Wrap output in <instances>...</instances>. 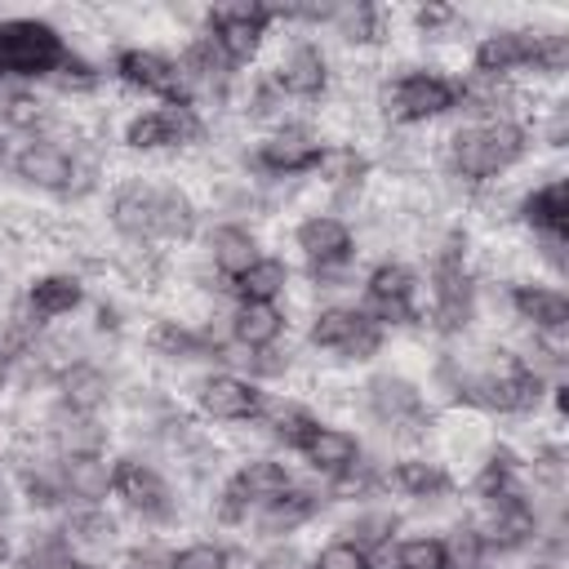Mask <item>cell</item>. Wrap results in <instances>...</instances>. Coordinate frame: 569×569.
Segmentation results:
<instances>
[{"instance_id": "cell-37", "label": "cell", "mask_w": 569, "mask_h": 569, "mask_svg": "<svg viewBox=\"0 0 569 569\" xmlns=\"http://www.w3.org/2000/svg\"><path fill=\"white\" fill-rule=\"evenodd\" d=\"M18 565H22V569H98L89 556L71 551L58 533L44 538V542H36V547H27V551L18 556Z\"/></svg>"}, {"instance_id": "cell-4", "label": "cell", "mask_w": 569, "mask_h": 569, "mask_svg": "<svg viewBox=\"0 0 569 569\" xmlns=\"http://www.w3.org/2000/svg\"><path fill=\"white\" fill-rule=\"evenodd\" d=\"M71 58L67 36L44 18L0 22V80H53Z\"/></svg>"}, {"instance_id": "cell-38", "label": "cell", "mask_w": 569, "mask_h": 569, "mask_svg": "<svg viewBox=\"0 0 569 569\" xmlns=\"http://www.w3.org/2000/svg\"><path fill=\"white\" fill-rule=\"evenodd\" d=\"M164 569H231V556H227L222 542H204L200 538V542H187V547L169 551Z\"/></svg>"}, {"instance_id": "cell-22", "label": "cell", "mask_w": 569, "mask_h": 569, "mask_svg": "<svg viewBox=\"0 0 569 569\" xmlns=\"http://www.w3.org/2000/svg\"><path fill=\"white\" fill-rule=\"evenodd\" d=\"M516 218L533 236H560L569 240V178H547L533 191L516 200Z\"/></svg>"}, {"instance_id": "cell-8", "label": "cell", "mask_w": 569, "mask_h": 569, "mask_svg": "<svg viewBox=\"0 0 569 569\" xmlns=\"http://www.w3.org/2000/svg\"><path fill=\"white\" fill-rule=\"evenodd\" d=\"M289 485H293V471H289L284 462H276V458H244V462L222 480L218 502H213V516H218L222 525H249V516H253L262 502L280 498Z\"/></svg>"}, {"instance_id": "cell-11", "label": "cell", "mask_w": 569, "mask_h": 569, "mask_svg": "<svg viewBox=\"0 0 569 569\" xmlns=\"http://www.w3.org/2000/svg\"><path fill=\"white\" fill-rule=\"evenodd\" d=\"M209 124L200 116V107H147L138 116L124 120L120 129V142L129 151H178V147H191V142H204Z\"/></svg>"}, {"instance_id": "cell-25", "label": "cell", "mask_w": 569, "mask_h": 569, "mask_svg": "<svg viewBox=\"0 0 569 569\" xmlns=\"http://www.w3.org/2000/svg\"><path fill=\"white\" fill-rule=\"evenodd\" d=\"M156 191H160V182H151V178H124V182L111 191L107 218H111V227H116L124 240H151Z\"/></svg>"}, {"instance_id": "cell-9", "label": "cell", "mask_w": 569, "mask_h": 569, "mask_svg": "<svg viewBox=\"0 0 569 569\" xmlns=\"http://www.w3.org/2000/svg\"><path fill=\"white\" fill-rule=\"evenodd\" d=\"M111 498H116L129 516L147 520V525H169V520H178V493H173V485H169L151 462H142V458H133V453H124V458L111 462Z\"/></svg>"}, {"instance_id": "cell-32", "label": "cell", "mask_w": 569, "mask_h": 569, "mask_svg": "<svg viewBox=\"0 0 569 569\" xmlns=\"http://www.w3.org/2000/svg\"><path fill=\"white\" fill-rule=\"evenodd\" d=\"M289 284H293L289 262L276 258V253H262V258H258L249 271H240L227 289L236 293V302H276L280 293H289Z\"/></svg>"}, {"instance_id": "cell-31", "label": "cell", "mask_w": 569, "mask_h": 569, "mask_svg": "<svg viewBox=\"0 0 569 569\" xmlns=\"http://www.w3.org/2000/svg\"><path fill=\"white\" fill-rule=\"evenodd\" d=\"M316 182H325L329 191H356L365 187V178L373 173V160L356 147V142H325L320 160H316Z\"/></svg>"}, {"instance_id": "cell-41", "label": "cell", "mask_w": 569, "mask_h": 569, "mask_svg": "<svg viewBox=\"0 0 569 569\" xmlns=\"http://www.w3.org/2000/svg\"><path fill=\"white\" fill-rule=\"evenodd\" d=\"M258 569H302V556L280 542V547H271L267 556H258Z\"/></svg>"}, {"instance_id": "cell-36", "label": "cell", "mask_w": 569, "mask_h": 569, "mask_svg": "<svg viewBox=\"0 0 569 569\" xmlns=\"http://www.w3.org/2000/svg\"><path fill=\"white\" fill-rule=\"evenodd\" d=\"M445 551H449V569H485L489 565V547H485L476 520H458L445 538Z\"/></svg>"}, {"instance_id": "cell-13", "label": "cell", "mask_w": 569, "mask_h": 569, "mask_svg": "<svg viewBox=\"0 0 569 569\" xmlns=\"http://www.w3.org/2000/svg\"><path fill=\"white\" fill-rule=\"evenodd\" d=\"M267 405V387L253 382V378H240L231 369H218V373H204L196 382V409L200 418L209 422H253Z\"/></svg>"}, {"instance_id": "cell-15", "label": "cell", "mask_w": 569, "mask_h": 569, "mask_svg": "<svg viewBox=\"0 0 569 569\" xmlns=\"http://www.w3.org/2000/svg\"><path fill=\"white\" fill-rule=\"evenodd\" d=\"M9 169L27 182V187H40V191H53V196H67L71 182H76V151H67L58 138H27L13 156H9Z\"/></svg>"}, {"instance_id": "cell-40", "label": "cell", "mask_w": 569, "mask_h": 569, "mask_svg": "<svg viewBox=\"0 0 569 569\" xmlns=\"http://www.w3.org/2000/svg\"><path fill=\"white\" fill-rule=\"evenodd\" d=\"M409 18H413V31L418 36H431V40L436 36H449V27H458V9L453 4H418Z\"/></svg>"}, {"instance_id": "cell-42", "label": "cell", "mask_w": 569, "mask_h": 569, "mask_svg": "<svg viewBox=\"0 0 569 569\" xmlns=\"http://www.w3.org/2000/svg\"><path fill=\"white\" fill-rule=\"evenodd\" d=\"M9 378H13V360H9L4 351H0V391L9 387Z\"/></svg>"}, {"instance_id": "cell-30", "label": "cell", "mask_w": 569, "mask_h": 569, "mask_svg": "<svg viewBox=\"0 0 569 569\" xmlns=\"http://www.w3.org/2000/svg\"><path fill=\"white\" fill-rule=\"evenodd\" d=\"M53 458H71V453H107V427L98 422V413H67L58 409L44 427Z\"/></svg>"}, {"instance_id": "cell-28", "label": "cell", "mask_w": 569, "mask_h": 569, "mask_svg": "<svg viewBox=\"0 0 569 569\" xmlns=\"http://www.w3.org/2000/svg\"><path fill=\"white\" fill-rule=\"evenodd\" d=\"M58 476H62L67 502L102 507L111 498V462H107V453H71V458H58Z\"/></svg>"}, {"instance_id": "cell-23", "label": "cell", "mask_w": 569, "mask_h": 569, "mask_svg": "<svg viewBox=\"0 0 569 569\" xmlns=\"http://www.w3.org/2000/svg\"><path fill=\"white\" fill-rule=\"evenodd\" d=\"M84 302V280L76 271H44L27 284L22 293V311L36 320V325H49V320H62L71 316L76 307Z\"/></svg>"}, {"instance_id": "cell-24", "label": "cell", "mask_w": 569, "mask_h": 569, "mask_svg": "<svg viewBox=\"0 0 569 569\" xmlns=\"http://www.w3.org/2000/svg\"><path fill=\"white\" fill-rule=\"evenodd\" d=\"M53 391H58V409H67V413H98L111 400V378L93 360H67L53 373Z\"/></svg>"}, {"instance_id": "cell-17", "label": "cell", "mask_w": 569, "mask_h": 569, "mask_svg": "<svg viewBox=\"0 0 569 569\" xmlns=\"http://www.w3.org/2000/svg\"><path fill=\"white\" fill-rule=\"evenodd\" d=\"M489 556L493 551H520L538 538V511L529 498H493L480 502V520H476Z\"/></svg>"}, {"instance_id": "cell-5", "label": "cell", "mask_w": 569, "mask_h": 569, "mask_svg": "<svg viewBox=\"0 0 569 569\" xmlns=\"http://www.w3.org/2000/svg\"><path fill=\"white\" fill-rule=\"evenodd\" d=\"M307 342L316 351H329V356H342L351 365H365L382 351L387 342V329L378 320H369L360 307H347V302H329L320 311H311L307 320Z\"/></svg>"}, {"instance_id": "cell-18", "label": "cell", "mask_w": 569, "mask_h": 569, "mask_svg": "<svg viewBox=\"0 0 569 569\" xmlns=\"http://www.w3.org/2000/svg\"><path fill=\"white\" fill-rule=\"evenodd\" d=\"M507 307L516 320L529 325V333H565L569 329V298L560 284L542 280H511L507 284Z\"/></svg>"}, {"instance_id": "cell-14", "label": "cell", "mask_w": 569, "mask_h": 569, "mask_svg": "<svg viewBox=\"0 0 569 569\" xmlns=\"http://www.w3.org/2000/svg\"><path fill=\"white\" fill-rule=\"evenodd\" d=\"M293 244L307 262V271H329V267H351L356 258V231L338 213H307L293 227Z\"/></svg>"}, {"instance_id": "cell-35", "label": "cell", "mask_w": 569, "mask_h": 569, "mask_svg": "<svg viewBox=\"0 0 569 569\" xmlns=\"http://www.w3.org/2000/svg\"><path fill=\"white\" fill-rule=\"evenodd\" d=\"M391 565H396V569H449L445 538H440V533H413V538H400L396 551H391Z\"/></svg>"}, {"instance_id": "cell-7", "label": "cell", "mask_w": 569, "mask_h": 569, "mask_svg": "<svg viewBox=\"0 0 569 569\" xmlns=\"http://www.w3.org/2000/svg\"><path fill=\"white\" fill-rule=\"evenodd\" d=\"M369 320H378L382 329L396 325H422V307H418V271L400 258H382L365 271V298L356 302Z\"/></svg>"}, {"instance_id": "cell-34", "label": "cell", "mask_w": 569, "mask_h": 569, "mask_svg": "<svg viewBox=\"0 0 569 569\" xmlns=\"http://www.w3.org/2000/svg\"><path fill=\"white\" fill-rule=\"evenodd\" d=\"M396 529H400V516H396V511H387V507H373V511H356L338 538L356 542L365 556H378L382 547H391Z\"/></svg>"}, {"instance_id": "cell-29", "label": "cell", "mask_w": 569, "mask_h": 569, "mask_svg": "<svg viewBox=\"0 0 569 569\" xmlns=\"http://www.w3.org/2000/svg\"><path fill=\"white\" fill-rule=\"evenodd\" d=\"M200 227L196 200L178 182H160L156 191V218H151V244H187Z\"/></svg>"}, {"instance_id": "cell-16", "label": "cell", "mask_w": 569, "mask_h": 569, "mask_svg": "<svg viewBox=\"0 0 569 569\" xmlns=\"http://www.w3.org/2000/svg\"><path fill=\"white\" fill-rule=\"evenodd\" d=\"M271 80L280 84V93H284L289 102H316V98L329 93V80H333L329 53H325L316 40H293V44L280 53V62L271 67Z\"/></svg>"}, {"instance_id": "cell-26", "label": "cell", "mask_w": 569, "mask_h": 569, "mask_svg": "<svg viewBox=\"0 0 569 569\" xmlns=\"http://www.w3.org/2000/svg\"><path fill=\"white\" fill-rule=\"evenodd\" d=\"M289 329V311L280 302H236L227 316V333L236 347L244 351H267L284 338Z\"/></svg>"}, {"instance_id": "cell-1", "label": "cell", "mask_w": 569, "mask_h": 569, "mask_svg": "<svg viewBox=\"0 0 569 569\" xmlns=\"http://www.w3.org/2000/svg\"><path fill=\"white\" fill-rule=\"evenodd\" d=\"M533 147V129L525 120H467L445 138V169L462 187H489L507 169H516Z\"/></svg>"}, {"instance_id": "cell-20", "label": "cell", "mask_w": 569, "mask_h": 569, "mask_svg": "<svg viewBox=\"0 0 569 569\" xmlns=\"http://www.w3.org/2000/svg\"><path fill=\"white\" fill-rule=\"evenodd\" d=\"M293 453H298L316 476H325V480L342 476L347 467H356V462L365 458L360 436L347 431V427H333V422H316V427L302 436V445H298Z\"/></svg>"}, {"instance_id": "cell-27", "label": "cell", "mask_w": 569, "mask_h": 569, "mask_svg": "<svg viewBox=\"0 0 569 569\" xmlns=\"http://www.w3.org/2000/svg\"><path fill=\"white\" fill-rule=\"evenodd\" d=\"M204 253H209V267L218 271V280H227V284L262 258L258 236H253L249 227H240V222H222V227H213V231L204 236Z\"/></svg>"}, {"instance_id": "cell-12", "label": "cell", "mask_w": 569, "mask_h": 569, "mask_svg": "<svg viewBox=\"0 0 569 569\" xmlns=\"http://www.w3.org/2000/svg\"><path fill=\"white\" fill-rule=\"evenodd\" d=\"M320 151H325V138H320L311 124L284 120V124H276V129H267V133L258 138L249 164H253L258 173H267V178H302V173L316 169Z\"/></svg>"}, {"instance_id": "cell-2", "label": "cell", "mask_w": 569, "mask_h": 569, "mask_svg": "<svg viewBox=\"0 0 569 569\" xmlns=\"http://www.w3.org/2000/svg\"><path fill=\"white\" fill-rule=\"evenodd\" d=\"M569 67V36L542 27H493L471 49V76L511 80L516 71L560 76Z\"/></svg>"}, {"instance_id": "cell-19", "label": "cell", "mask_w": 569, "mask_h": 569, "mask_svg": "<svg viewBox=\"0 0 569 569\" xmlns=\"http://www.w3.org/2000/svg\"><path fill=\"white\" fill-rule=\"evenodd\" d=\"M382 489H391L400 498H413V502H436L453 489V471L440 458L405 453V458H391L382 467Z\"/></svg>"}, {"instance_id": "cell-39", "label": "cell", "mask_w": 569, "mask_h": 569, "mask_svg": "<svg viewBox=\"0 0 569 569\" xmlns=\"http://www.w3.org/2000/svg\"><path fill=\"white\" fill-rule=\"evenodd\" d=\"M307 569H373V556H365L356 542H347V538H329L316 556H311V565Z\"/></svg>"}, {"instance_id": "cell-6", "label": "cell", "mask_w": 569, "mask_h": 569, "mask_svg": "<svg viewBox=\"0 0 569 569\" xmlns=\"http://www.w3.org/2000/svg\"><path fill=\"white\" fill-rule=\"evenodd\" d=\"M271 27H276V4H213L204 9L200 31L222 49L231 71H240L262 53Z\"/></svg>"}, {"instance_id": "cell-21", "label": "cell", "mask_w": 569, "mask_h": 569, "mask_svg": "<svg viewBox=\"0 0 569 569\" xmlns=\"http://www.w3.org/2000/svg\"><path fill=\"white\" fill-rule=\"evenodd\" d=\"M325 502H329V498H325L320 489H307V485H298V480H293L280 498L262 502L249 520H253V529H258L262 538H276V542H280V538H289L293 529H302V525H307Z\"/></svg>"}, {"instance_id": "cell-33", "label": "cell", "mask_w": 569, "mask_h": 569, "mask_svg": "<svg viewBox=\"0 0 569 569\" xmlns=\"http://www.w3.org/2000/svg\"><path fill=\"white\" fill-rule=\"evenodd\" d=\"M116 533H120V525H116V516H111L107 507H76V511L62 520V529H58V538H62L71 551H80V556L107 551V547L116 542Z\"/></svg>"}, {"instance_id": "cell-10", "label": "cell", "mask_w": 569, "mask_h": 569, "mask_svg": "<svg viewBox=\"0 0 569 569\" xmlns=\"http://www.w3.org/2000/svg\"><path fill=\"white\" fill-rule=\"evenodd\" d=\"M111 71H116V80L124 89H138V93H147V98H156L164 107H196V93L182 80L178 62L169 53H160V49H142V44L116 49Z\"/></svg>"}, {"instance_id": "cell-3", "label": "cell", "mask_w": 569, "mask_h": 569, "mask_svg": "<svg viewBox=\"0 0 569 569\" xmlns=\"http://www.w3.org/2000/svg\"><path fill=\"white\" fill-rule=\"evenodd\" d=\"M373 107L391 129H418L431 124L449 111H458V76L431 71V67H409L396 71L373 89Z\"/></svg>"}]
</instances>
